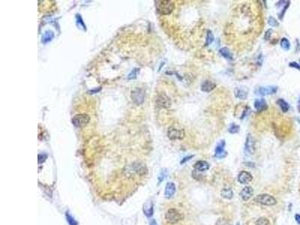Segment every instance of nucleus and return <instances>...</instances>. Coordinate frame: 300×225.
Listing matches in <instances>:
<instances>
[{
	"mask_svg": "<svg viewBox=\"0 0 300 225\" xmlns=\"http://www.w3.org/2000/svg\"><path fill=\"white\" fill-rule=\"evenodd\" d=\"M156 8L160 15H168L173 11L174 3L170 0H158L156 1Z\"/></svg>",
	"mask_w": 300,
	"mask_h": 225,
	"instance_id": "nucleus-1",
	"label": "nucleus"
},
{
	"mask_svg": "<svg viewBox=\"0 0 300 225\" xmlns=\"http://www.w3.org/2000/svg\"><path fill=\"white\" fill-rule=\"evenodd\" d=\"M184 219V215L176 209H170L165 214V219L169 224H176Z\"/></svg>",
	"mask_w": 300,
	"mask_h": 225,
	"instance_id": "nucleus-2",
	"label": "nucleus"
},
{
	"mask_svg": "<svg viewBox=\"0 0 300 225\" xmlns=\"http://www.w3.org/2000/svg\"><path fill=\"white\" fill-rule=\"evenodd\" d=\"M90 120V117L88 115L85 114V113H81V114H77L74 116L71 122H72L73 125L77 128H83L89 123Z\"/></svg>",
	"mask_w": 300,
	"mask_h": 225,
	"instance_id": "nucleus-3",
	"label": "nucleus"
},
{
	"mask_svg": "<svg viewBox=\"0 0 300 225\" xmlns=\"http://www.w3.org/2000/svg\"><path fill=\"white\" fill-rule=\"evenodd\" d=\"M185 136V133L183 129L177 128L175 127H170L167 131V137L171 140H182Z\"/></svg>",
	"mask_w": 300,
	"mask_h": 225,
	"instance_id": "nucleus-4",
	"label": "nucleus"
},
{
	"mask_svg": "<svg viewBox=\"0 0 300 225\" xmlns=\"http://www.w3.org/2000/svg\"><path fill=\"white\" fill-rule=\"evenodd\" d=\"M254 201H256L258 203H260L264 206H274L277 203L276 200L275 198L269 194H259L254 198Z\"/></svg>",
	"mask_w": 300,
	"mask_h": 225,
	"instance_id": "nucleus-5",
	"label": "nucleus"
},
{
	"mask_svg": "<svg viewBox=\"0 0 300 225\" xmlns=\"http://www.w3.org/2000/svg\"><path fill=\"white\" fill-rule=\"evenodd\" d=\"M156 104L158 107L169 108L171 106V101L165 94H160L156 97Z\"/></svg>",
	"mask_w": 300,
	"mask_h": 225,
	"instance_id": "nucleus-6",
	"label": "nucleus"
},
{
	"mask_svg": "<svg viewBox=\"0 0 300 225\" xmlns=\"http://www.w3.org/2000/svg\"><path fill=\"white\" fill-rule=\"evenodd\" d=\"M131 98L137 105L142 104L144 102L145 92L142 89H135L131 92Z\"/></svg>",
	"mask_w": 300,
	"mask_h": 225,
	"instance_id": "nucleus-7",
	"label": "nucleus"
},
{
	"mask_svg": "<svg viewBox=\"0 0 300 225\" xmlns=\"http://www.w3.org/2000/svg\"><path fill=\"white\" fill-rule=\"evenodd\" d=\"M245 152L246 156H252L254 152V140L252 134H248L245 144Z\"/></svg>",
	"mask_w": 300,
	"mask_h": 225,
	"instance_id": "nucleus-8",
	"label": "nucleus"
},
{
	"mask_svg": "<svg viewBox=\"0 0 300 225\" xmlns=\"http://www.w3.org/2000/svg\"><path fill=\"white\" fill-rule=\"evenodd\" d=\"M225 140H222L218 144L215 149V156L218 158H224L227 156V152L225 151Z\"/></svg>",
	"mask_w": 300,
	"mask_h": 225,
	"instance_id": "nucleus-9",
	"label": "nucleus"
},
{
	"mask_svg": "<svg viewBox=\"0 0 300 225\" xmlns=\"http://www.w3.org/2000/svg\"><path fill=\"white\" fill-rule=\"evenodd\" d=\"M277 90H278V87L277 86H266V87H259L257 90L256 91L257 95H273V94L276 93Z\"/></svg>",
	"mask_w": 300,
	"mask_h": 225,
	"instance_id": "nucleus-10",
	"label": "nucleus"
},
{
	"mask_svg": "<svg viewBox=\"0 0 300 225\" xmlns=\"http://www.w3.org/2000/svg\"><path fill=\"white\" fill-rule=\"evenodd\" d=\"M252 179L253 177L252 174L250 173L245 171V170L240 172L238 176V181L241 184H248L252 180Z\"/></svg>",
	"mask_w": 300,
	"mask_h": 225,
	"instance_id": "nucleus-11",
	"label": "nucleus"
},
{
	"mask_svg": "<svg viewBox=\"0 0 300 225\" xmlns=\"http://www.w3.org/2000/svg\"><path fill=\"white\" fill-rule=\"evenodd\" d=\"M253 194H254V190H253L252 187L246 186L242 190V191L240 192V196L244 201H248L253 196Z\"/></svg>",
	"mask_w": 300,
	"mask_h": 225,
	"instance_id": "nucleus-12",
	"label": "nucleus"
},
{
	"mask_svg": "<svg viewBox=\"0 0 300 225\" xmlns=\"http://www.w3.org/2000/svg\"><path fill=\"white\" fill-rule=\"evenodd\" d=\"M176 192V185L173 182H168L166 185L165 187V196L167 199L171 198L174 195Z\"/></svg>",
	"mask_w": 300,
	"mask_h": 225,
	"instance_id": "nucleus-13",
	"label": "nucleus"
},
{
	"mask_svg": "<svg viewBox=\"0 0 300 225\" xmlns=\"http://www.w3.org/2000/svg\"><path fill=\"white\" fill-rule=\"evenodd\" d=\"M254 107H255V109L257 110V111H259V112L265 110L267 109L268 107L267 104H266V100H265L264 98L256 99L255 102H254Z\"/></svg>",
	"mask_w": 300,
	"mask_h": 225,
	"instance_id": "nucleus-14",
	"label": "nucleus"
},
{
	"mask_svg": "<svg viewBox=\"0 0 300 225\" xmlns=\"http://www.w3.org/2000/svg\"><path fill=\"white\" fill-rule=\"evenodd\" d=\"M194 169L199 172L206 171L209 169V164L205 161H198L195 163Z\"/></svg>",
	"mask_w": 300,
	"mask_h": 225,
	"instance_id": "nucleus-15",
	"label": "nucleus"
},
{
	"mask_svg": "<svg viewBox=\"0 0 300 225\" xmlns=\"http://www.w3.org/2000/svg\"><path fill=\"white\" fill-rule=\"evenodd\" d=\"M216 87V84L210 81H205L201 84V90L205 92H210Z\"/></svg>",
	"mask_w": 300,
	"mask_h": 225,
	"instance_id": "nucleus-16",
	"label": "nucleus"
},
{
	"mask_svg": "<svg viewBox=\"0 0 300 225\" xmlns=\"http://www.w3.org/2000/svg\"><path fill=\"white\" fill-rule=\"evenodd\" d=\"M234 92H235V97L239 99H242V100H245V99H246L248 97V93L247 91H245V90H243V89L238 88V87L236 88Z\"/></svg>",
	"mask_w": 300,
	"mask_h": 225,
	"instance_id": "nucleus-17",
	"label": "nucleus"
},
{
	"mask_svg": "<svg viewBox=\"0 0 300 225\" xmlns=\"http://www.w3.org/2000/svg\"><path fill=\"white\" fill-rule=\"evenodd\" d=\"M219 53L228 60H233V54L227 48H222L219 50Z\"/></svg>",
	"mask_w": 300,
	"mask_h": 225,
	"instance_id": "nucleus-18",
	"label": "nucleus"
},
{
	"mask_svg": "<svg viewBox=\"0 0 300 225\" xmlns=\"http://www.w3.org/2000/svg\"><path fill=\"white\" fill-rule=\"evenodd\" d=\"M144 212L148 217L152 215L153 213V206L151 202H147L144 205Z\"/></svg>",
	"mask_w": 300,
	"mask_h": 225,
	"instance_id": "nucleus-19",
	"label": "nucleus"
},
{
	"mask_svg": "<svg viewBox=\"0 0 300 225\" xmlns=\"http://www.w3.org/2000/svg\"><path fill=\"white\" fill-rule=\"evenodd\" d=\"M277 104H278V106L280 107L281 110L283 111L284 113H287V111L289 110L290 109V105L288 104V103L284 100L282 98H279L278 101H277Z\"/></svg>",
	"mask_w": 300,
	"mask_h": 225,
	"instance_id": "nucleus-20",
	"label": "nucleus"
},
{
	"mask_svg": "<svg viewBox=\"0 0 300 225\" xmlns=\"http://www.w3.org/2000/svg\"><path fill=\"white\" fill-rule=\"evenodd\" d=\"M221 195L222 198H224L225 199H228V200H231V199L233 198V193L231 188H224V189L221 190Z\"/></svg>",
	"mask_w": 300,
	"mask_h": 225,
	"instance_id": "nucleus-21",
	"label": "nucleus"
},
{
	"mask_svg": "<svg viewBox=\"0 0 300 225\" xmlns=\"http://www.w3.org/2000/svg\"><path fill=\"white\" fill-rule=\"evenodd\" d=\"M280 44H281V48L283 49V50H286V51L289 50L290 48V43L289 40L287 39V38H282V39L281 40Z\"/></svg>",
	"mask_w": 300,
	"mask_h": 225,
	"instance_id": "nucleus-22",
	"label": "nucleus"
},
{
	"mask_svg": "<svg viewBox=\"0 0 300 225\" xmlns=\"http://www.w3.org/2000/svg\"><path fill=\"white\" fill-rule=\"evenodd\" d=\"M214 35L212 34V31L211 30H207L206 33V43H205V46H209L214 41Z\"/></svg>",
	"mask_w": 300,
	"mask_h": 225,
	"instance_id": "nucleus-23",
	"label": "nucleus"
},
{
	"mask_svg": "<svg viewBox=\"0 0 300 225\" xmlns=\"http://www.w3.org/2000/svg\"><path fill=\"white\" fill-rule=\"evenodd\" d=\"M54 37V34L53 32H47L44 35V37L42 38V42L44 44H46L49 42V41H51L53 39V38Z\"/></svg>",
	"mask_w": 300,
	"mask_h": 225,
	"instance_id": "nucleus-24",
	"label": "nucleus"
},
{
	"mask_svg": "<svg viewBox=\"0 0 300 225\" xmlns=\"http://www.w3.org/2000/svg\"><path fill=\"white\" fill-rule=\"evenodd\" d=\"M240 125H236V124L235 123H232L231 125H230L228 131H229V132L231 134H236L240 131Z\"/></svg>",
	"mask_w": 300,
	"mask_h": 225,
	"instance_id": "nucleus-25",
	"label": "nucleus"
},
{
	"mask_svg": "<svg viewBox=\"0 0 300 225\" xmlns=\"http://www.w3.org/2000/svg\"><path fill=\"white\" fill-rule=\"evenodd\" d=\"M255 225H271V224H270V221H269V219H266V218L262 217V218H260V219L256 221Z\"/></svg>",
	"mask_w": 300,
	"mask_h": 225,
	"instance_id": "nucleus-26",
	"label": "nucleus"
},
{
	"mask_svg": "<svg viewBox=\"0 0 300 225\" xmlns=\"http://www.w3.org/2000/svg\"><path fill=\"white\" fill-rule=\"evenodd\" d=\"M268 23L269 25L271 26L272 27H278L279 26L278 22L277 21L276 19L274 17H269L268 18Z\"/></svg>",
	"mask_w": 300,
	"mask_h": 225,
	"instance_id": "nucleus-27",
	"label": "nucleus"
},
{
	"mask_svg": "<svg viewBox=\"0 0 300 225\" xmlns=\"http://www.w3.org/2000/svg\"><path fill=\"white\" fill-rule=\"evenodd\" d=\"M139 71H140V69H134L133 71H132L129 74L128 77V79L131 80V79H134V78L137 77V75L139 73Z\"/></svg>",
	"mask_w": 300,
	"mask_h": 225,
	"instance_id": "nucleus-28",
	"label": "nucleus"
},
{
	"mask_svg": "<svg viewBox=\"0 0 300 225\" xmlns=\"http://www.w3.org/2000/svg\"><path fill=\"white\" fill-rule=\"evenodd\" d=\"M290 2L287 1V2L286 3V5H285V6H284V7L283 10H282V11H281V13L279 14L278 17H279V19H280V20H282V18H283V17H284V14H285V11H287V8H288V7H289V6H290Z\"/></svg>",
	"mask_w": 300,
	"mask_h": 225,
	"instance_id": "nucleus-29",
	"label": "nucleus"
},
{
	"mask_svg": "<svg viewBox=\"0 0 300 225\" xmlns=\"http://www.w3.org/2000/svg\"><path fill=\"white\" fill-rule=\"evenodd\" d=\"M273 29H268V30L266 32V33H265V35H264L265 40H266V41H269V40L270 39V38H271V35H272V34H273Z\"/></svg>",
	"mask_w": 300,
	"mask_h": 225,
	"instance_id": "nucleus-30",
	"label": "nucleus"
},
{
	"mask_svg": "<svg viewBox=\"0 0 300 225\" xmlns=\"http://www.w3.org/2000/svg\"><path fill=\"white\" fill-rule=\"evenodd\" d=\"M289 66H290V67L294 68V69H298V70H299V71H300V65L298 64L297 62H290V63L289 64Z\"/></svg>",
	"mask_w": 300,
	"mask_h": 225,
	"instance_id": "nucleus-31",
	"label": "nucleus"
},
{
	"mask_svg": "<svg viewBox=\"0 0 300 225\" xmlns=\"http://www.w3.org/2000/svg\"><path fill=\"white\" fill-rule=\"evenodd\" d=\"M193 157H194V156H188L185 157V158H183L182 161H181L180 164H181V165H183V164H185V162H187V161H189V160H191V158H193Z\"/></svg>",
	"mask_w": 300,
	"mask_h": 225,
	"instance_id": "nucleus-32",
	"label": "nucleus"
},
{
	"mask_svg": "<svg viewBox=\"0 0 300 225\" xmlns=\"http://www.w3.org/2000/svg\"><path fill=\"white\" fill-rule=\"evenodd\" d=\"M216 225H230V224H228L226 221H224V219H220L217 221Z\"/></svg>",
	"mask_w": 300,
	"mask_h": 225,
	"instance_id": "nucleus-33",
	"label": "nucleus"
},
{
	"mask_svg": "<svg viewBox=\"0 0 300 225\" xmlns=\"http://www.w3.org/2000/svg\"><path fill=\"white\" fill-rule=\"evenodd\" d=\"M166 171H162L161 173V176L159 177V182H161L164 179H165V177H166Z\"/></svg>",
	"mask_w": 300,
	"mask_h": 225,
	"instance_id": "nucleus-34",
	"label": "nucleus"
},
{
	"mask_svg": "<svg viewBox=\"0 0 300 225\" xmlns=\"http://www.w3.org/2000/svg\"><path fill=\"white\" fill-rule=\"evenodd\" d=\"M295 220H296V221L297 222L298 224H300V215L296 214V215H295Z\"/></svg>",
	"mask_w": 300,
	"mask_h": 225,
	"instance_id": "nucleus-35",
	"label": "nucleus"
},
{
	"mask_svg": "<svg viewBox=\"0 0 300 225\" xmlns=\"http://www.w3.org/2000/svg\"><path fill=\"white\" fill-rule=\"evenodd\" d=\"M150 225H157V223H156V221H155V220H152V221L150 222Z\"/></svg>",
	"mask_w": 300,
	"mask_h": 225,
	"instance_id": "nucleus-36",
	"label": "nucleus"
},
{
	"mask_svg": "<svg viewBox=\"0 0 300 225\" xmlns=\"http://www.w3.org/2000/svg\"><path fill=\"white\" fill-rule=\"evenodd\" d=\"M236 225H240V223H239V222H238V223H237V224H236Z\"/></svg>",
	"mask_w": 300,
	"mask_h": 225,
	"instance_id": "nucleus-37",
	"label": "nucleus"
},
{
	"mask_svg": "<svg viewBox=\"0 0 300 225\" xmlns=\"http://www.w3.org/2000/svg\"><path fill=\"white\" fill-rule=\"evenodd\" d=\"M299 62H300V60H299Z\"/></svg>",
	"mask_w": 300,
	"mask_h": 225,
	"instance_id": "nucleus-38",
	"label": "nucleus"
}]
</instances>
